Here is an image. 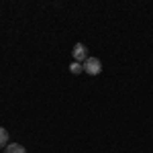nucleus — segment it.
Masks as SVG:
<instances>
[{"label": "nucleus", "instance_id": "20e7f679", "mask_svg": "<svg viewBox=\"0 0 153 153\" xmlns=\"http://www.w3.org/2000/svg\"><path fill=\"white\" fill-rule=\"evenodd\" d=\"M6 145H8V131L4 127H0V149L6 147Z\"/></svg>", "mask_w": 153, "mask_h": 153}, {"label": "nucleus", "instance_id": "f257e3e1", "mask_svg": "<svg viewBox=\"0 0 153 153\" xmlns=\"http://www.w3.org/2000/svg\"><path fill=\"white\" fill-rule=\"evenodd\" d=\"M84 71H86L88 76H98V74L102 71V61L98 57H88L84 61Z\"/></svg>", "mask_w": 153, "mask_h": 153}, {"label": "nucleus", "instance_id": "f03ea898", "mask_svg": "<svg viewBox=\"0 0 153 153\" xmlns=\"http://www.w3.org/2000/svg\"><path fill=\"white\" fill-rule=\"evenodd\" d=\"M88 59V49L84 43H76L74 45V61H78V63H84Z\"/></svg>", "mask_w": 153, "mask_h": 153}, {"label": "nucleus", "instance_id": "7ed1b4c3", "mask_svg": "<svg viewBox=\"0 0 153 153\" xmlns=\"http://www.w3.org/2000/svg\"><path fill=\"white\" fill-rule=\"evenodd\" d=\"M4 153H27V149L23 145H19V143H8L4 147Z\"/></svg>", "mask_w": 153, "mask_h": 153}, {"label": "nucleus", "instance_id": "39448f33", "mask_svg": "<svg viewBox=\"0 0 153 153\" xmlns=\"http://www.w3.org/2000/svg\"><path fill=\"white\" fill-rule=\"evenodd\" d=\"M70 71H71V74H82V71H84V63H78V61H71Z\"/></svg>", "mask_w": 153, "mask_h": 153}]
</instances>
